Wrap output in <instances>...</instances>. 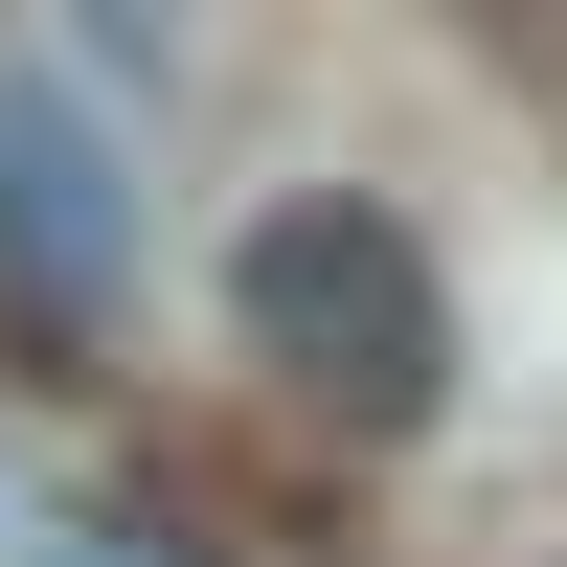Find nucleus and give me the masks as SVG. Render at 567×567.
Listing matches in <instances>:
<instances>
[{
	"instance_id": "obj_1",
	"label": "nucleus",
	"mask_w": 567,
	"mask_h": 567,
	"mask_svg": "<svg viewBox=\"0 0 567 567\" xmlns=\"http://www.w3.org/2000/svg\"><path fill=\"white\" fill-rule=\"evenodd\" d=\"M227 318H250V363L318 409V432H432V409H454V296H432V250H409L363 182H296V205H250V250H227Z\"/></svg>"
},
{
	"instance_id": "obj_2",
	"label": "nucleus",
	"mask_w": 567,
	"mask_h": 567,
	"mask_svg": "<svg viewBox=\"0 0 567 567\" xmlns=\"http://www.w3.org/2000/svg\"><path fill=\"white\" fill-rule=\"evenodd\" d=\"M0 296H23V341H114V296H136L114 136H91L45 69H0Z\"/></svg>"
}]
</instances>
